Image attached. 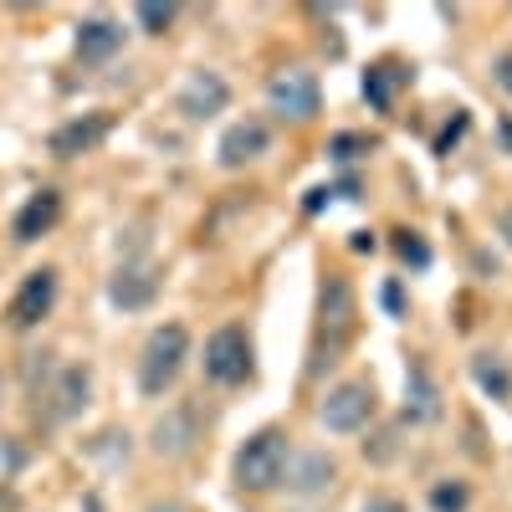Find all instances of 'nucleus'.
<instances>
[{
    "mask_svg": "<svg viewBox=\"0 0 512 512\" xmlns=\"http://www.w3.org/2000/svg\"><path fill=\"white\" fill-rule=\"evenodd\" d=\"M497 88H502V93H512V52L497 62Z\"/></svg>",
    "mask_w": 512,
    "mask_h": 512,
    "instance_id": "nucleus-25",
    "label": "nucleus"
},
{
    "mask_svg": "<svg viewBox=\"0 0 512 512\" xmlns=\"http://www.w3.org/2000/svg\"><path fill=\"white\" fill-rule=\"evenodd\" d=\"M466 123H472V118H466V113H456V123H451V128H446V134L436 139V154H451V144H456V139L466 134Z\"/></svg>",
    "mask_w": 512,
    "mask_h": 512,
    "instance_id": "nucleus-24",
    "label": "nucleus"
},
{
    "mask_svg": "<svg viewBox=\"0 0 512 512\" xmlns=\"http://www.w3.org/2000/svg\"><path fill=\"white\" fill-rule=\"evenodd\" d=\"M195 410L190 405H180V410H169V415H159L154 420V431H149V446H154V456H169V461H180V456H190L195 451Z\"/></svg>",
    "mask_w": 512,
    "mask_h": 512,
    "instance_id": "nucleus-9",
    "label": "nucleus"
},
{
    "mask_svg": "<svg viewBox=\"0 0 512 512\" xmlns=\"http://www.w3.org/2000/svg\"><path fill=\"white\" fill-rule=\"evenodd\" d=\"M205 379L210 384H246L251 379V338L241 323H226L205 344Z\"/></svg>",
    "mask_w": 512,
    "mask_h": 512,
    "instance_id": "nucleus-3",
    "label": "nucleus"
},
{
    "mask_svg": "<svg viewBox=\"0 0 512 512\" xmlns=\"http://www.w3.org/2000/svg\"><path fill=\"white\" fill-rule=\"evenodd\" d=\"M226 103H231V82L221 77V72H190L185 77V88H180V113L185 118H216V113H226Z\"/></svg>",
    "mask_w": 512,
    "mask_h": 512,
    "instance_id": "nucleus-8",
    "label": "nucleus"
},
{
    "mask_svg": "<svg viewBox=\"0 0 512 512\" xmlns=\"http://www.w3.org/2000/svg\"><path fill=\"white\" fill-rule=\"evenodd\" d=\"M267 103H272L277 118L308 123V118H318V108H323V88H318V77H313L308 67H287V72H277V77L267 82Z\"/></svg>",
    "mask_w": 512,
    "mask_h": 512,
    "instance_id": "nucleus-4",
    "label": "nucleus"
},
{
    "mask_svg": "<svg viewBox=\"0 0 512 512\" xmlns=\"http://www.w3.org/2000/svg\"><path fill=\"white\" fill-rule=\"evenodd\" d=\"M134 16H139V26H144L149 36H164L169 26H175V6H154V0H144Z\"/></svg>",
    "mask_w": 512,
    "mask_h": 512,
    "instance_id": "nucleus-20",
    "label": "nucleus"
},
{
    "mask_svg": "<svg viewBox=\"0 0 512 512\" xmlns=\"http://www.w3.org/2000/svg\"><path fill=\"white\" fill-rule=\"evenodd\" d=\"M88 395H93V369H88V364H72V369H62L57 384H52V395H47L52 410H47V415H52V420H72L82 405H88Z\"/></svg>",
    "mask_w": 512,
    "mask_h": 512,
    "instance_id": "nucleus-15",
    "label": "nucleus"
},
{
    "mask_svg": "<svg viewBox=\"0 0 512 512\" xmlns=\"http://www.w3.org/2000/svg\"><path fill=\"white\" fill-rule=\"evenodd\" d=\"M108 139V118L103 113H88V118H72L52 134V154L57 159H77V154H93L98 144Z\"/></svg>",
    "mask_w": 512,
    "mask_h": 512,
    "instance_id": "nucleus-14",
    "label": "nucleus"
},
{
    "mask_svg": "<svg viewBox=\"0 0 512 512\" xmlns=\"http://www.w3.org/2000/svg\"><path fill=\"white\" fill-rule=\"evenodd\" d=\"M333 456L328 451H308V456H297V461H287V487L292 492H323L328 482H333Z\"/></svg>",
    "mask_w": 512,
    "mask_h": 512,
    "instance_id": "nucleus-18",
    "label": "nucleus"
},
{
    "mask_svg": "<svg viewBox=\"0 0 512 512\" xmlns=\"http://www.w3.org/2000/svg\"><path fill=\"white\" fill-rule=\"evenodd\" d=\"M472 379L482 384L492 400H512V369H507L497 354H477V359H472Z\"/></svg>",
    "mask_w": 512,
    "mask_h": 512,
    "instance_id": "nucleus-19",
    "label": "nucleus"
},
{
    "mask_svg": "<svg viewBox=\"0 0 512 512\" xmlns=\"http://www.w3.org/2000/svg\"><path fill=\"white\" fill-rule=\"evenodd\" d=\"M384 308H390V313H405V297H400V287H384Z\"/></svg>",
    "mask_w": 512,
    "mask_h": 512,
    "instance_id": "nucleus-26",
    "label": "nucleus"
},
{
    "mask_svg": "<svg viewBox=\"0 0 512 512\" xmlns=\"http://www.w3.org/2000/svg\"><path fill=\"white\" fill-rule=\"evenodd\" d=\"M318 415H323L328 431H338V436L364 431L369 415H374V384L369 379H344L338 390H328V400H323Z\"/></svg>",
    "mask_w": 512,
    "mask_h": 512,
    "instance_id": "nucleus-5",
    "label": "nucleus"
},
{
    "mask_svg": "<svg viewBox=\"0 0 512 512\" xmlns=\"http://www.w3.org/2000/svg\"><path fill=\"white\" fill-rule=\"evenodd\" d=\"M405 420H410V425L441 420V384L431 379L425 359H410V369H405Z\"/></svg>",
    "mask_w": 512,
    "mask_h": 512,
    "instance_id": "nucleus-10",
    "label": "nucleus"
},
{
    "mask_svg": "<svg viewBox=\"0 0 512 512\" xmlns=\"http://www.w3.org/2000/svg\"><path fill=\"white\" fill-rule=\"evenodd\" d=\"M318 313H323V333H333V349H338L354 333V287H349V277H323Z\"/></svg>",
    "mask_w": 512,
    "mask_h": 512,
    "instance_id": "nucleus-13",
    "label": "nucleus"
},
{
    "mask_svg": "<svg viewBox=\"0 0 512 512\" xmlns=\"http://www.w3.org/2000/svg\"><path fill=\"white\" fill-rule=\"evenodd\" d=\"M287 461H292L287 436L277 431V425H267V431H256V436L236 451V487H241V492H272V487H282Z\"/></svg>",
    "mask_w": 512,
    "mask_h": 512,
    "instance_id": "nucleus-2",
    "label": "nucleus"
},
{
    "mask_svg": "<svg viewBox=\"0 0 512 512\" xmlns=\"http://www.w3.org/2000/svg\"><path fill=\"white\" fill-rule=\"evenodd\" d=\"M410 82V72L400 67V62H374L369 72H364V103L374 108V113H390L395 108V93Z\"/></svg>",
    "mask_w": 512,
    "mask_h": 512,
    "instance_id": "nucleus-16",
    "label": "nucleus"
},
{
    "mask_svg": "<svg viewBox=\"0 0 512 512\" xmlns=\"http://www.w3.org/2000/svg\"><path fill=\"white\" fill-rule=\"evenodd\" d=\"M154 297H159V277H154V267H144V262H123V267L108 277V303L123 308V313H144Z\"/></svg>",
    "mask_w": 512,
    "mask_h": 512,
    "instance_id": "nucleus-7",
    "label": "nucleus"
},
{
    "mask_svg": "<svg viewBox=\"0 0 512 512\" xmlns=\"http://www.w3.org/2000/svg\"><path fill=\"white\" fill-rule=\"evenodd\" d=\"M118 47H123V26L118 21H103L98 16V21H82L77 26V57L82 62H108Z\"/></svg>",
    "mask_w": 512,
    "mask_h": 512,
    "instance_id": "nucleus-17",
    "label": "nucleus"
},
{
    "mask_svg": "<svg viewBox=\"0 0 512 512\" xmlns=\"http://www.w3.org/2000/svg\"><path fill=\"white\" fill-rule=\"evenodd\" d=\"M185 359H190V333H185L180 323H159V328L144 338V354H139V390H144L149 400H159L169 384L180 379Z\"/></svg>",
    "mask_w": 512,
    "mask_h": 512,
    "instance_id": "nucleus-1",
    "label": "nucleus"
},
{
    "mask_svg": "<svg viewBox=\"0 0 512 512\" xmlns=\"http://www.w3.org/2000/svg\"><path fill=\"white\" fill-rule=\"evenodd\" d=\"M149 512H185V507H180V502H154Z\"/></svg>",
    "mask_w": 512,
    "mask_h": 512,
    "instance_id": "nucleus-29",
    "label": "nucleus"
},
{
    "mask_svg": "<svg viewBox=\"0 0 512 512\" xmlns=\"http://www.w3.org/2000/svg\"><path fill=\"white\" fill-rule=\"evenodd\" d=\"M52 303H57V267H36V272H26V282L16 287V297H11V328H36L41 318L52 313Z\"/></svg>",
    "mask_w": 512,
    "mask_h": 512,
    "instance_id": "nucleus-6",
    "label": "nucleus"
},
{
    "mask_svg": "<svg viewBox=\"0 0 512 512\" xmlns=\"http://www.w3.org/2000/svg\"><path fill=\"white\" fill-rule=\"evenodd\" d=\"M502 236H507V246H512V210H502Z\"/></svg>",
    "mask_w": 512,
    "mask_h": 512,
    "instance_id": "nucleus-28",
    "label": "nucleus"
},
{
    "mask_svg": "<svg viewBox=\"0 0 512 512\" xmlns=\"http://www.w3.org/2000/svg\"><path fill=\"white\" fill-rule=\"evenodd\" d=\"M369 512H405L400 502H379V507H369Z\"/></svg>",
    "mask_w": 512,
    "mask_h": 512,
    "instance_id": "nucleus-30",
    "label": "nucleus"
},
{
    "mask_svg": "<svg viewBox=\"0 0 512 512\" xmlns=\"http://www.w3.org/2000/svg\"><path fill=\"white\" fill-rule=\"evenodd\" d=\"M400 262H410V267H431V246H425L415 231H400Z\"/></svg>",
    "mask_w": 512,
    "mask_h": 512,
    "instance_id": "nucleus-21",
    "label": "nucleus"
},
{
    "mask_svg": "<svg viewBox=\"0 0 512 512\" xmlns=\"http://www.w3.org/2000/svg\"><path fill=\"white\" fill-rule=\"evenodd\" d=\"M82 512H103V502H98V492H88V497H82Z\"/></svg>",
    "mask_w": 512,
    "mask_h": 512,
    "instance_id": "nucleus-27",
    "label": "nucleus"
},
{
    "mask_svg": "<svg viewBox=\"0 0 512 512\" xmlns=\"http://www.w3.org/2000/svg\"><path fill=\"white\" fill-rule=\"evenodd\" d=\"M267 144H272L267 123L241 118V123H231L226 134H221V149H216V159H221L226 169H241V164H251V159H262V154H267Z\"/></svg>",
    "mask_w": 512,
    "mask_h": 512,
    "instance_id": "nucleus-11",
    "label": "nucleus"
},
{
    "mask_svg": "<svg viewBox=\"0 0 512 512\" xmlns=\"http://www.w3.org/2000/svg\"><path fill=\"white\" fill-rule=\"evenodd\" d=\"M62 221V195L57 190H36L21 210H16V221H11V236L21 241V246H31V241H41L52 226Z\"/></svg>",
    "mask_w": 512,
    "mask_h": 512,
    "instance_id": "nucleus-12",
    "label": "nucleus"
},
{
    "mask_svg": "<svg viewBox=\"0 0 512 512\" xmlns=\"http://www.w3.org/2000/svg\"><path fill=\"white\" fill-rule=\"evenodd\" d=\"M369 149H374V139H364V134H338V139L328 144L333 159H359V154H369Z\"/></svg>",
    "mask_w": 512,
    "mask_h": 512,
    "instance_id": "nucleus-23",
    "label": "nucleus"
},
{
    "mask_svg": "<svg viewBox=\"0 0 512 512\" xmlns=\"http://www.w3.org/2000/svg\"><path fill=\"white\" fill-rule=\"evenodd\" d=\"M431 507H436V512H466V487H461V482H441V487L431 492Z\"/></svg>",
    "mask_w": 512,
    "mask_h": 512,
    "instance_id": "nucleus-22",
    "label": "nucleus"
}]
</instances>
